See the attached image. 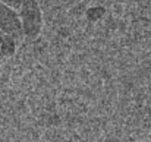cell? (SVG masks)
<instances>
[{"mask_svg": "<svg viewBox=\"0 0 151 142\" xmlns=\"http://www.w3.org/2000/svg\"><path fill=\"white\" fill-rule=\"evenodd\" d=\"M104 15H106V7H104V6H93V7L87 9V12H85V18H87L90 22H97V21H100Z\"/></svg>", "mask_w": 151, "mask_h": 142, "instance_id": "obj_4", "label": "cell"}, {"mask_svg": "<svg viewBox=\"0 0 151 142\" xmlns=\"http://www.w3.org/2000/svg\"><path fill=\"white\" fill-rule=\"evenodd\" d=\"M0 32L19 40L22 35V25L16 9L0 1Z\"/></svg>", "mask_w": 151, "mask_h": 142, "instance_id": "obj_2", "label": "cell"}, {"mask_svg": "<svg viewBox=\"0 0 151 142\" xmlns=\"http://www.w3.org/2000/svg\"><path fill=\"white\" fill-rule=\"evenodd\" d=\"M18 13L22 25V35L28 40H35L43 28V12L37 0H22Z\"/></svg>", "mask_w": 151, "mask_h": 142, "instance_id": "obj_1", "label": "cell"}, {"mask_svg": "<svg viewBox=\"0 0 151 142\" xmlns=\"http://www.w3.org/2000/svg\"><path fill=\"white\" fill-rule=\"evenodd\" d=\"M1 59H3V54H1V51H0V60H1Z\"/></svg>", "mask_w": 151, "mask_h": 142, "instance_id": "obj_6", "label": "cell"}, {"mask_svg": "<svg viewBox=\"0 0 151 142\" xmlns=\"http://www.w3.org/2000/svg\"><path fill=\"white\" fill-rule=\"evenodd\" d=\"M0 51L3 57H12L16 51V40L7 34L0 32Z\"/></svg>", "mask_w": 151, "mask_h": 142, "instance_id": "obj_3", "label": "cell"}, {"mask_svg": "<svg viewBox=\"0 0 151 142\" xmlns=\"http://www.w3.org/2000/svg\"><path fill=\"white\" fill-rule=\"evenodd\" d=\"M0 1L10 6V7H13V9H16V10H19V7L22 4V0H0Z\"/></svg>", "mask_w": 151, "mask_h": 142, "instance_id": "obj_5", "label": "cell"}]
</instances>
